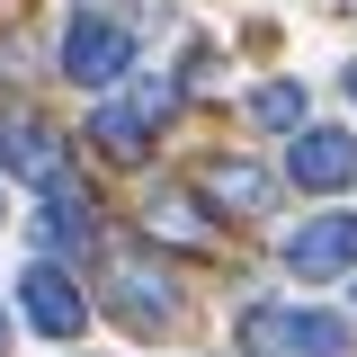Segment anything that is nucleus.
<instances>
[{
  "mask_svg": "<svg viewBox=\"0 0 357 357\" xmlns=\"http://www.w3.org/2000/svg\"><path fill=\"white\" fill-rule=\"evenodd\" d=\"M63 72L81 89H107L134 72V27L126 18H107V9H81L72 27H63Z\"/></svg>",
  "mask_w": 357,
  "mask_h": 357,
  "instance_id": "nucleus-2",
  "label": "nucleus"
},
{
  "mask_svg": "<svg viewBox=\"0 0 357 357\" xmlns=\"http://www.w3.org/2000/svg\"><path fill=\"white\" fill-rule=\"evenodd\" d=\"M0 170L27 178V188H54V178H63V143H54L36 116H0Z\"/></svg>",
  "mask_w": 357,
  "mask_h": 357,
  "instance_id": "nucleus-7",
  "label": "nucleus"
},
{
  "mask_svg": "<svg viewBox=\"0 0 357 357\" xmlns=\"http://www.w3.org/2000/svg\"><path fill=\"white\" fill-rule=\"evenodd\" d=\"M286 268L295 277H349L357 268V215H312L286 232Z\"/></svg>",
  "mask_w": 357,
  "mask_h": 357,
  "instance_id": "nucleus-5",
  "label": "nucleus"
},
{
  "mask_svg": "<svg viewBox=\"0 0 357 357\" xmlns=\"http://www.w3.org/2000/svg\"><path fill=\"white\" fill-rule=\"evenodd\" d=\"M206 197L232 206V215H268V170H250V161H215V170H206Z\"/></svg>",
  "mask_w": 357,
  "mask_h": 357,
  "instance_id": "nucleus-10",
  "label": "nucleus"
},
{
  "mask_svg": "<svg viewBox=\"0 0 357 357\" xmlns=\"http://www.w3.org/2000/svg\"><path fill=\"white\" fill-rule=\"evenodd\" d=\"M89 232H98V206H89L81 188H45V215H36V241L45 250H89Z\"/></svg>",
  "mask_w": 357,
  "mask_h": 357,
  "instance_id": "nucleus-8",
  "label": "nucleus"
},
{
  "mask_svg": "<svg viewBox=\"0 0 357 357\" xmlns=\"http://www.w3.org/2000/svg\"><path fill=\"white\" fill-rule=\"evenodd\" d=\"M178 107V89L170 81H143L134 98H107L98 116H89V143L107 152V161H143V143H152V126Z\"/></svg>",
  "mask_w": 357,
  "mask_h": 357,
  "instance_id": "nucleus-3",
  "label": "nucleus"
},
{
  "mask_svg": "<svg viewBox=\"0 0 357 357\" xmlns=\"http://www.w3.org/2000/svg\"><path fill=\"white\" fill-rule=\"evenodd\" d=\"M116 312H126L134 331H161V321L178 312V295L152 277V268H116Z\"/></svg>",
  "mask_w": 357,
  "mask_h": 357,
  "instance_id": "nucleus-9",
  "label": "nucleus"
},
{
  "mask_svg": "<svg viewBox=\"0 0 357 357\" xmlns=\"http://www.w3.org/2000/svg\"><path fill=\"white\" fill-rule=\"evenodd\" d=\"M18 304H27V321H36L45 340H81V321H89L81 286H72V277H63L54 259H36L27 277H18Z\"/></svg>",
  "mask_w": 357,
  "mask_h": 357,
  "instance_id": "nucleus-6",
  "label": "nucleus"
},
{
  "mask_svg": "<svg viewBox=\"0 0 357 357\" xmlns=\"http://www.w3.org/2000/svg\"><path fill=\"white\" fill-rule=\"evenodd\" d=\"M340 81H349V98H357V63H349V72H340Z\"/></svg>",
  "mask_w": 357,
  "mask_h": 357,
  "instance_id": "nucleus-13",
  "label": "nucleus"
},
{
  "mask_svg": "<svg viewBox=\"0 0 357 357\" xmlns=\"http://www.w3.org/2000/svg\"><path fill=\"white\" fill-rule=\"evenodd\" d=\"M250 116H259L268 134H304V89H295V81H268V89H250Z\"/></svg>",
  "mask_w": 357,
  "mask_h": 357,
  "instance_id": "nucleus-11",
  "label": "nucleus"
},
{
  "mask_svg": "<svg viewBox=\"0 0 357 357\" xmlns=\"http://www.w3.org/2000/svg\"><path fill=\"white\" fill-rule=\"evenodd\" d=\"M286 178H295V188H312V197H340V188L357 178V134L304 126L295 143H286Z\"/></svg>",
  "mask_w": 357,
  "mask_h": 357,
  "instance_id": "nucleus-4",
  "label": "nucleus"
},
{
  "mask_svg": "<svg viewBox=\"0 0 357 357\" xmlns=\"http://www.w3.org/2000/svg\"><path fill=\"white\" fill-rule=\"evenodd\" d=\"M241 349L250 357H357V331L340 321V312L259 304V312H241Z\"/></svg>",
  "mask_w": 357,
  "mask_h": 357,
  "instance_id": "nucleus-1",
  "label": "nucleus"
},
{
  "mask_svg": "<svg viewBox=\"0 0 357 357\" xmlns=\"http://www.w3.org/2000/svg\"><path fill=\"white\" fill-rule=\"evenodd\" d=\"M0 349H9V304H0Z\"/></svg>",
  "mask_w": 357,
  "mask_h": 357,
  "instance_id": "nucleus-12",
  "label": "nucleus"
}]
</instances>
